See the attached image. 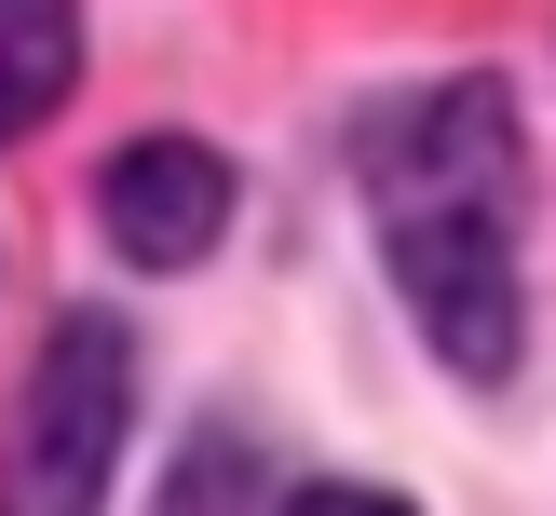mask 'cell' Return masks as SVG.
Listing matches in <instances>:
<instances>
[{"instance_id": "1", "label": "cell", "mask_w": 556, "mask_h": 516, "mask_svg": "<svg viewBox=\"0 0 556 516\" xmlns=\"http://www.w3.org/2000/svg\"><path fill=\"white\" fill-rule=\"evenodd\" d=\"M367 217L421 340L462 380L516 367V217H530V136L489 68H448L367 123Z\"/></svg>"}, {"instance_id": "2", "label": "cell", "mask_w": 556, "mask_h": 516, "mask_svg": "<svg viewBox=\"0 0 556 516\" xmlns=\"http://www.w3.org/2000/svg\"><path fill=\"white\" fill-rule=\"evenodd\" d=\"M123 421H136V340L109 313H68L14 394V435H0V516H96Z\"/></svg>"}, {"instance_id": "3", "label": "cell", "mask_w": 556, "mask_h": 516, "mask_svg": "<svg viewBox=\"0 0 556 516\" xmlns=\"http://www.w3.org/2000/svg\"><path fill=\"white\" fill-rule=\"evenodd\" d=\"M96 217H109V244H123L136 272H177V259H204V244L231 231V163H217L204 136H136V150H109Z\"/></svg>"}, {"instance_id": "4", "label": "cell", "mask_w": 556, "mask_h": 516, "mask_svg": "<svg viewBox=\"0 0 556 516\" xmlns=\"http://www.w3.org/2000/svg\"><path fill=\"white\" fill-rule=\"evenodd\" d=\"M81 81V0H0V150L41 136Z\"/></svg>"}, {"instance_id": "5", "label": "cell", "mask_w": 556, "mask_h": 516, "mask_svg": "<svg viewBox=\"0 0 556 516\" xmlns=\"http://www.w3.org/2000/svg\"><path fill=\"white\" fill-rule=\"evenodd\" d=\"M231 489H244V449H231V435H217V449H204V462H190V476H177V503H163V516H244Z\"/></svg>"}, {"instance_id": "6", "label": "cell", "mask_w": 556, "mask_h": 516, "mask_svg": "<svg viewBox=\"0 0 556 516\" xmlns=\"http://www.w3.org/2000/svg\"><path fill=\"white\" fill-rule=\"evenodd\" d=\"M271 516H407V503H380V489H299V503H271Z\"/></svg>"}]
</instances>
